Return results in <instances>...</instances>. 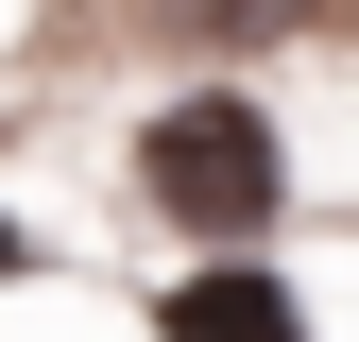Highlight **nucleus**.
<instances>
[{"mask_svg":"<svg viewBox=\"0 0 359 342\" xmlns=\"http://www.w3.org/2000/svg\"><path fill=\"white\" fill-rule=\"evenodd\" d=\"M137 171H154V205H171L189 240H257V223L291 205V154H274V120H257V103H222V86L154 120V154H137Z\"/></svg>","mask_w":359,"mask_h":342,"instance_id":"1","label":"nucleus"},{"mask_svg":"<svg viewBox=\"0 0 359 342\" xmlns=\"http://www.w3.org/2000/svg\"><path fill=\"white\" fill-rule=\"evenodd\" d=\"M154 325H171V342H308V325H291V274H240V256H222V274H189Z\"/></svg>","mask_w":359,"mask_h":342,"instance_id":"2","label":"nucleus"},{"mask_svg":"<svg viewBox=\"0 0 359 342\" xmlns=\"http://www.w3.org/2000/svg\"><path fill=\"white\" fill-rule=\"evenodd\" d=\"M0 274H18V223H0Z\"/></svg>","mask_w":359,"mask_h":342,"instance_id":"3","label":"nucleus"}]
</instances>
